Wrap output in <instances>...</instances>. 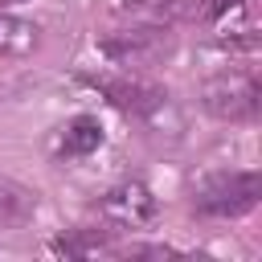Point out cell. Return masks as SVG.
<instances>
[{
    "instance_id": "1",
    "label": "cell",
    "mask_w": 262,
    "mask_h": 262,
    "mask_svg": "<svg viewBox=\"0 0 262 262\" xmlns=\"http://www.w3.org/2000/svg\"><path fill=\"white\" fill-rule=\"evenodd\" d=\"M258 192H262L258 172H221V176H209L196 188V213H205V217H242L258 205Z\"/></svg>"
},
{
    "instance_id": "2",
    "label": "cell",
    "mask_w": 262,
    "mask_h": 262,
    "mask_svg": "<svg viewBox=\"0 0 262 262\" xmlns=\"http://www.w3.org/2000/svg\"><path fill=\"white\" fill-rule=\"evenodd\" d=\"M201 106L221 123H246L258 111V82L250 74H221L201 86Z\"/></svg>"
},
{
    "instance_id": "3",
    "label": "cell",
    "mask_w": 262,
    "mask_h": 262,
    "mask_svg": "<svg viewBox=\"0 0 262 262\" xmlns=\"http://www.w3.org/2000/svg\"><path fill=\"white\" fill-rule=\"evenodd\" d=\"M94 213H98V221L106 229H143V225L156 221L160 205H156V196H151L147 184L127 180V184H115L106 196H98Z\"/></svg>"
},
{
    "instance_id": "4",
    "label": "cell",
    "mask_w": 262,
    "mask_h": 262,
    "mask_svg": "<svg viewBox=\"0 0 262 262\" xmlns=\"http://www.w3.org/2000/svg\"><path fill=\"white\" fill-rule=\"evenodd\" d=\"M102 53L115 66H156L172 53V33L160 25H135L123 33H111L102 41Z\"/></svg>"
},
{
    "instance_id": "5",
    "label": "cell",
    "mask_w": 262,
    "mask_h": 262,
    "mask_svg": "<svg viewBox=\"0 0 262 262\" xmlns=\"http://www.w3.org/2000/svg\"><path fill=\"white\" fill-rule=\"evenodd\" d=\"M119 111H127V115H139V119H147L151 111H160L164 102H168V94L160 90V86H147V82H135V78H102V82H94Z\"/></svg>"
},
{
    "instance_id": "6",
    "label": "cell",
    "mask_w": 262,
    "mask_h": 262,
    "mask_svg": "<svg viewBox=\"0 0 262 262\" xmlns=\"http://www.w3.org/2000/svg\"><path fill=\"white\" fill-rule=\"evenodd\" d=\"M37 217V192L0 176V233H16Z\"/></svg>"
},
{
    "instance_id": "7",
    "label": "cell",
    "mask_w": 262,
    "mask_h": 262,
    "mask_svg": "<svg viewBox=\"0 0 262 262\" xmlns=\"http://www.w3.org/2000/svg\"><path fill=\"white\" fill-rule=\"evenodd\" d=\"M37 33L41 29L33 20H20V16H12V12L0 8V57H25V53H33L37 41H41Z\"/></svg>"
},
{
    "instance_id": "8",
    "label": "cell",
    "mask_w": 262,
    "mask_h": 262,
    "mask_svg": "<svg viewBox=\"0 0 262 262\" xmlns=\"http://www.w3.org/2000/svg\"><path fill=\"white\" fill-rule=\"evenodd\" d=\"M102 143V123L94 115H78L61 135V156H86Z\"/></svg>"
},
{
    "instance_id": "9",
    "label": "cell",
    "mask_w": 262,
    "mask_h": 262,
    "mask_svg": "<svg viewBox=\"0 0 262 262\" xmlns=\"http://www.w3.org/2000/svg\"><path fill=\"white\" fill-rule=\"evenodd\" d=\"M106 233H111V229H106ZM106 233H98V229H90V233L74 229V233H66V237H57L53 250H57V254H90V250H98V246L106 242Z\"/></svg>"
},
{
    "instance_id": "10",
    "label": "cell",
    "mask_w": 262,
    "mask_h": 262,
    "mask_svg": "<svg viewBox=\"0 0 262 262\" xmlns=\"http://www.w3.org/2000/svg\"><path fill=\"white\" fill-rule=\"evenodd\" d=\"M8 4H20V0H0V8H8Z\"/></svg>"
}]
</instances>
